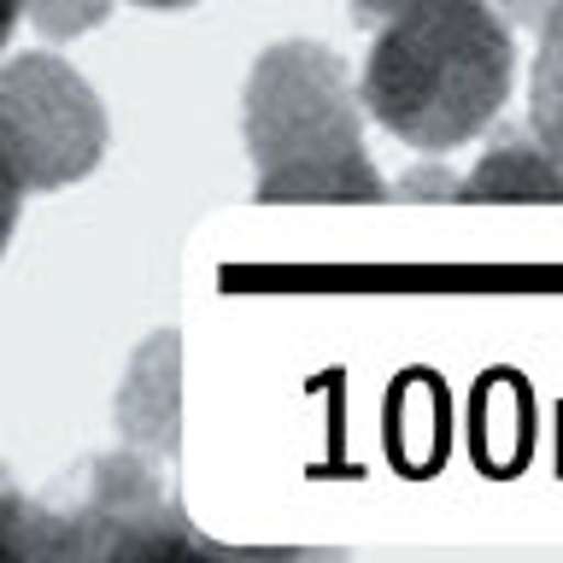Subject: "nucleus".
Here are the masks:
<instances>
[{"label":"nucleus","instance_id":"obj_3","mask_svg":"<svg viewBox=\"0 0 563 563\" xmlns=\"http://www.w3.org/2000/svg\"><path fill=\"white\" fill-rule=\"evenodd\" d=\"M0 158L24 194H53L95 176L106 158V106L59 53H18L0 65Z\"/></svg>","mask_w":563,"mask_h":563},{"label":"nucleus","instance_id":"obj_10","mask_svg":"<svg viewBox=\"0 0 563 563\" xmlns=\"http://www.w3.org/2000/svg\"><path fill=\"white\" fill-rule=\"evenodd\" d=\"M387 194H399V200H457V176L440 170V165H429V170H405Z\"/></svg>","mask_w":563,"mask_h":563},{"label":"nucleus","instance_id":"obj_12","mask_svg":"<svg viewBox=\"0 0 563 563\" xmlns=\"http://www.w3.org/2000/svg\"><path fill=\"white\" fill-rule=\"evenodd\" d=\"M18 211H24V183L12 176V165L0 158V258H7V241L18 229Z\"/></svg>","mask_w":563,"mask_h":563},{"label":"nucleus","instance_id":"obj_6","mask_svg":"<svg viewBox=\"0 0 563 563\" xmlns=\"http://www.w3.org/2000/svg\"><path fill=\"white\" fill-rule=\"evenodd\" d=\"M457 200H563V165L534 141V130H499L482 165L457 176Z\"/></svg>","mask_w":563,"mask_h":563},{"label":"nucleus","instance_id":"obj_2","mask_svg":"<svg viewBox=\"0 0 563 563\" xmlns=\"http://www.w3.org/2000/svg\"><path fill=\"white\" fill-rule=\"evenodd\" d=\"M241 135L258 170V200H387L382 170L364 153V100L341 53L317 42L258 53Z\"/></svg>","mask_w":563,"mask_h":563},{"label":"nucleus","instance_id":"obj_14","mask_svg":"<svg viewBox=\"0 0 563 563\" xmlns=\"http://www.w3.org/2000/svg\"><path fill=\"white\" fill-rule=\"evenodd\" d=\"M18 18H24V0H0V47L12 42V30H18Z\"/></svg>","mask_w":563,"mask_h":563},{"label":"nucleus","instance_id":"obj_7","mask_svg":"<svg viewBox=\"0 0 563 563\" xmlns=\"http://www.w3.org/2000/svg\"><path fill=\"white\" fill-rule=\"evenodd\" d=\"M0 563H77L65 505H35L0 464Z\"/></svg>","mask_w":563,"mask_h":563},{"label":"nucleus","instance_id":"obj_4","mask_svg":"<svg viewBox=\"0 0 563 563\" xmlns=\"http://www.w3.org/2000/svg\"><path fill=\"white\" fill-rule=\"evenodd\" d=\"M70 534H77V563L82 558H183L206 552L218 558V545L194 534L188 510L165 493L153 457L123 446L100 452L95 464H82L77 499L65 505Z\"/></svg>","mask_w":563,"mask_h":563},{"label":"nucleus","instance_id":"obj_13","mask_svg":"<svg viewBox=\"0 0 563 563\" xmlns=\"http://www.w3.org/2000/svg\"><path fill=\"white\" fill-rule=\"evenodd\" d=\"M405 7H417V0H352V18H358L364 30H376V24H387V18L405 12Z\"/></svg>","mask_w":563,"mask_h":563},{"label":"nucleus","instance_id":"obj_9","mask_svg":"<svg viewBox=\"0 0 563 563\" xmlns=\"http://www.w3.org/2000/svg\"><path fill=\"white\" fill-rule=\"evenodd\" d=\"M24 18L35 24L42 42H77V35L100 30L112 18V0H24Z\"/></svg>","mask_w":563,"mask_h":563},{"label":"nucleus","instance_id":"obj_11","mask_svg":"<svg viewBox=\"0 0 563 563\" xmlns=\"http://www.w3.org/2000/svg\"><path fill=\"white\" fill-rule=\"evenodd\" d=\"M487 7L499 12L510 30H540L545 18H552V12L563 7V0H487Z\"/></svg>","mask_w":563,"mask_h":563},{"label":"nucleus","instance_id":"obj_8","mask_svg":"<svg viewBox=\"0 0 563 563\" xmlns=\"http://www.w3.org/2000/svg\"><path fill=\"white\" fill-rule=\"evenodd\" d=\"M528 130L563 165V7L540 24L534 70H528Z\"/></svg>","mask_w":563,"mask_h":563},{"label":"nucleus","instance_id":"obj_5","mask_svg":"<svg viewBox=\"0 0 563 563\" xmlns=\"http://www.w3.org/2000/svg\"><path fill=\"white\" fill-rule=\"evenodd\" d=\"M176 329H158L147 346H135L130 376L118 387V434L123 446L147 457L183 452V364H176Z\"/></svg>","mask_w":563,"mask_h":563},{"label":"nucleus","instance_id":"obj_15","mask_svg":"<svg viewBox=\"0 0 563 563\" xmlns=\"http://www.w3.org/2000/svg\"><path fill=\"white\" fill-rule=\"evenodd\" d=\"M135 7H153V12H170V7H194V0H135Z\"/></svg>","mask_w":563,"mask_h":563},{"label":"nucleus","instance_id":"obj_1","mask_svg":"<svg viewBox=\"0 0 563 563\" xmlns=\"http://www.w3.org/2000/svg\"><path fill=\"white\" fill-rule=\"evenodd\" d=\"M517 82V42L487 0H417L376 24L358 100L387 135L452 153L499 118Z\"/></svg>","mask_w":563,"mask_h":563}]
</instances>
